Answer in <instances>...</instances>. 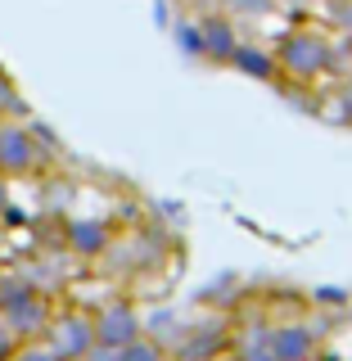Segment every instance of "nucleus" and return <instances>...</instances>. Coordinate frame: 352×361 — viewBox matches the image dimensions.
Returning a JSON list of instances; mask_svg holds the SVG:
<instances>
[{
    "mask_svg": "<svg viewBox=\"0 0 352 361\" xmlns=\"http://www.w3.org/2000/svg\"><path fill=\"white\" fill-rule=\"evenodd\" d=\"M45 348L59 361H86L90 348H95V325H90V316L86 312L50 316V325H45Z\"/></svg>",
    "mask_w": 352,
    "mask_h": 361,
    "instance_id": "f257e3e1",
    "label": "nucleus"
},
{
    "mask_svg": "<svg viewBox=\"0 0 352 361\" xmlns=\"http://www.w3.org/2000/svg\"><path fill=\"white\" fill-rule=\"evenodd\" d=\"M90 325H95V348H113V353L145 334V321L131 302H109V307H99L90 316Z\"/></svg>",
    "mask_w": 352,
    "mask_h": 361,
    "instance_id": "f03ea898",
    "label": "nucleus"
},
{
    "mask_svg": "<svg viewBox=\"0 0 352 361\" xmlns=\"http://www.w3.org/2000/svg\"><path fill=\"white\" fill-rule=\"evenodd\" d=\"M37 167V131L0 122V176H28Z\"/></svg>",
    "mask_w": 352,
    "mask_h": 361,
    "instance_id": "7ed1b4c3",
    "label": "nucleus"
},
{
    "mask_svg": "<svg viewBox=\"0 0 352 361\" xmlns=\"http://www.w3.org/2000/svg\"><path fill=\"white\" fill-rule=\"evenodd\" d=\"M325 63H330V45L316 37V32H298V37H289L285 54H280V68H289V73H298V77L321 73Z\"/></svg>",
    "mask_w": 352,
    "mask_h": 361,
    "instance_id": "20e7f679",
    "label": "nucleus"
},
{
    "mask_svg": "<svg viewBox=\"0 0 352 361\" xmlns=\"http://www.w3.org/2000/svg\"><path fill=\"white\" fill-rule=\"evenodd\" d=\"M267 353L271 361H308L316 353L308 325H276V330L267 334Z\"/></svg>",
    "mask_w": 352,
    "mask_h": 361,
    "instance_id": "39448f33",
    "label": "nucleus"
},
{
    "mask_svg": "<svg viewBox=\"0 0 352 361\" xmlns=\"http://www.w3.org/2000/svg\"><path fill=\"white\" fill-rule=\"evenodd\" d=\"M199 32H203V54H212V59H231L235 54V27L226 18H208V23H199Z\"/></svg>",
    "mask_w": 352,
    "mask_h": 361,
    "instance_id": "423d86ee",
    "label": "nucleus"
},
{
    "mask_svg": "<svg viewBox=\"0 0 352 361\" xmlns=\"http://www.w3.org/2000/svg\"><path fill=\"white\" fill-rule=\"evenodd\" d=\"M68 248L82 253V257L104 253V248H109V231L99 221H73V226H68Z\"/></svg>",
    "mask_w": 352,
    "mask_h": 361,
    "instance_id": "0eeeda50",
    "label": "nucleus"
},
{
    "mask_svg": "<svg viewBox=\"0 0 352 361\" xmlns=\"http://www.w3.org/2000/svg\"><path fill=\"white\" fill-rule=\"evenodd\" d=\"M32 293H41V289H37V280L18 276V271H9V276H0V316H5V312H14L18 302H28Z\"/></svg>",
    "mask_w": 352,
    "mask_h": 361,
    "instance_id": "6e6552de",
    "label": "nucleus"
},
{
    "mask_svg": "<svg viewBox=\"0 0 352 361\" xmlns=\"http://www.w3.org/2000/svg\"><path fill=\"white\" fill-rule=\"evenodd\" d=\"M231 63L244 68L248 77H271V73H276V59H271V54H262V50H253V45H235Z\"/></svg>",
    "mask_w": 352,
    "mask_h": 361,
    "instance_id": "1a4fd4ad",
    "label": "nucleus"
},
{
    "mask_svg": "<svg viewBox=\"0 0 352 361\" xmlns=\"http://www.w3.org/2000/svg\"><path fill=\"white\" fill-rule=\"evenodd\" d=\"M113 361H167V353H163V343H154L150 334H140V338H131V343H122L118 353H113Z\"/></svg>",
    "mask_w": 352,
    "mask_h": 361,
    "instance_id": "9d476101",
    "label": "nucleus"
},
{
    "mask_svg": "<svg viewBox=\"0 0 352 361\" xmlns=\"http://www.w3.org/2000/svg\"><path fill=\"white\" fill-rule=\"evenodd\" d=\"M9 361H59V357H54L45 343H37V338H28V343H18V353Z\"/></svg>",
    "mask_w": 352,
    "mask_h": 361,
    "instance_id": "9b49d317",
    "label": "nucleus"
},
{
    "mask_svg": "<svg viewBox=\"0 0 352 361\" xmlns=\"http://www.w3.org/2000/svg\"><path fill=\"white\" fill-rule=\"evenodd\" d=\"M14 353H18V334L9 330L5 321H0V361H9V357H14Z\"/></svg>",
    "mask_w": 352,
    "mask_h": 361,
    "instance_id": "f8f14e48",
    "label": "nucleus"
},
{
    "mask_svg": "<svg viewBox=\"0 0 352 361\" xmlns=\"http://www.w3.org/2000/svg\"><path fill=\"white\" fill-rule=\"evenodd\" d=\"M181 32V45H186L190 54H203V32L199 27H176Z\"/></svg>",
    "mask_w": 352,
    "mask_h": 361,
    "instance_id": "ddd939ff",
    "label": "nucleus"
}]
</instances>
